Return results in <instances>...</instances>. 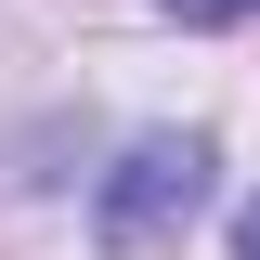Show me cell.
Returning a JSON list of instances; mask_svg holds the SVG:
<instances>
[{
    "label": "cell",
    "instance_id": "6da1fadb",
    "mask_svg": "<svg viewBox=\"0 0 260 260\" xmlns=\"http://www.w3.org/2000/svg\"><path fill=\"white\" fill-rule=\"evenodd\" d=\"M208 208V143L195 130H143L117 169H104V195H91V234L117 260H143V247H169V234Z\"/></svg>",
    "mask_w": 260,
    "mask_h": 260
},
{
    "label": "cell",
    "instance_id": "7a4b0ae2",
    "mask_svg": "<svg viewBox=\"0 0 260 260\" xmlns=\"http://www.w3.org/2000/svg\"><path fill=\"white\" fill-rule=\"evenodd\" d=\"M156 13H182V26H247L260 0H156Z\"/></svg>",
    "mask_w": 260,
    "mask_h": 260
},
{
    "label": "cell",
    "instance_id": "3957f363",
    "mask_svg": "<svg viewBox=\"0 0 260 260\" xmlns=\"http://www.w3.org/2000/svg\"><path fill=\"white\" fill-rule=\"evenodd\" d=\"M234 260H260V195H247V208H234Z\"/></svg>",
    "mask_w": 260,
    "mask_h": 260
}]
</instances>
